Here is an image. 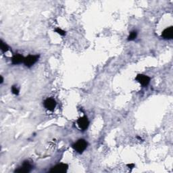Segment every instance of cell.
<instances>
[{
  "label": "cell",
  "mask_w": 173,
  "mask_h": 173,
  "mask_svg": "<svg viewBox=\"0 0 173 173\" xmlns=\"http://www.w3.org/2000/svg\"><path fill=\"white\" fill-rule=\"evenodd\" d=\"M137 35V33L136 31H132V32H130V35H129V37H128V40H129V41H133V40H134V39H136Z\"/></svg>",
  "instance_id": "cell-10"
},
{
  "label": "cell",
  "mask_w": 173,
  "mask_h": 173,
  "mask_svg": "<svg viewBox=\"0 0 173 173\" xmlns=\"http://www.w3.org/2000/svg\"><path fill=\"white\" fill-rule=\"evenodd\" d=\"M12 92L14 95H19V90L17 89L16 86H12Z\"/></svg>",
  "instance_id": "cell-12"
},
{
  "label": "cell",
  "mask_w": 173,
  "mask_h": 173,
  "mask_svg": "<svg viewBox=\"0 0 173 173\" xmlns=\"http://www.w3.org/2000/svg\"><path fill=\"white\" fill-rule=\"evenodd\" d=\"M127 166H128L129 167H133V168L134 167V164H128Z\"/></svg>",
  "instance_id": "cell-14"
},
{
  "label": "cell",
  "mask_w": 173,
  "mask_h": 173,
  "mask_svg": "<svg viewBox=\"0 0 173 173\" xmlns=\"http://www.w3.org/2000/svg\"><path fill=\"white\" fill-rule=\"evenodd\" d=\"M68 166L66 164H59L50 170V172L63 173L67 171Z\"/></svg>",
  "instance_id": "cell-2"
},
{
  "label": "cell",
  "mask_w": 173,
  "mask_h": 173,
  "mask_svg": "<svg viewBox=\"0 0 173 173\" xmlns=\"http://www.w3.org/2000/svg\"><path fill=\"white\" fill-rule=\"evenodd\" d=\"M162 36L165 39H172L173 37V27L170 26L166 29L162 33Z\"/></svg>",
  "instance_id": "cell-8"
},
{
  "label": "cell",
  "mask_w": 173,
  "mask_h": 173,
  "mask_svg": "<svg viewBox=\"0 0 173 173\" xmlns=\"http://www.w3.org/2000/svg\"><path fill=\"white\" fill-rule=\"evenodd\" d=\"M3 81H4V79H3V77L1 76V83H3Z\"/></svg>",
  "instance_id": "cell-15"
},
{
  "label": "cell",
  "mask_w": 173,
  "mask_h": 173,
  "mask_svg": "<svg viewBox=\"0 0 173 173\" xmlns=\"http://www.w3.org/2000/svg\"><path fill=\"white\" fill-rule=\"evenodd\" d=\"M87 147V143L85 139H79L77 142L72 145V147L74 148L75 151H77L78 153L81 154L85 150Z\"/></svg>",
  "instance_id": "cell-1"
},
{
  "label": "cell",
  "mask_w": 173,
  "mask_h": 173,
  "mask_svg": "<svg viewBox=\"0 0 173 173\" xmlns=\"http://www.w3.org/2000/svg\"><path fill=\"white\" fill-rule=\"evenodd\" d=\"M136 80L139 81L143 86H147L150 82V78L144 74H138L136 77Z\"/></svg>",
  "instance_id": "cell-6"
},
{
  "label": "cell",
  "mask_w": 173,
  "mask_h": 173,
  "mask_svg": "<svg viewBox=\"0 0 173 173\" xmlns=\"http://www.w3.org/2000/svg\"><path fill=\"white\" fill-rule=\"evenodd\" d=\"M45 108L50 111H53L56 106V102L52 98H47L44 102Z\"/></svg>",
  "instance_id": "cell-7"
},
{
  "label": "cell",
  "mask_w": 173,
  "mask_h": 173,
  "mask_svg": "<svg viewBox=\"0 0 173 173\" xmlns=\"http://www.w3.org/2000/svg\"><path fill=\"white\" fill-rule=\"evenodd\" d=\"M77 124L79 128L82 130H86L88 126H89V122L88 118L86 116H83L80 118L79 119L77 120Z\"/></svg>",
  "instance_id": "cell-5"
},
{
  "label": "cell",
  "mask_w": 173,
  "mask_h": 173,
  "mask_svg": "<svg viewBox=\"0 0 173 173\" xmlns=\"http://www.w3.org/2000/svg\"><path fill=\"white\" fill-rule=\"evenodd\" d=\"M32 169V165L29 162H25L22 166L15 171V172L19 173H27L29 172Z\"/></svg>",
  "instance_id": "cell-4"
},
{
  "label": "cell",
  "mask_w": 173,
  "mask_h": 173,
  "mask_svg": "<svg viewBox=\"0 0 173 173\" xmlns=\"http://www.w3.org/2000/svg\"><path fill=\"white\" fill-rule=\"evenodd\" d=\"M55 31H56V33H58V34H59V35H62V36L65 35V34H66L65 31H63V30H62L61 29H60V28H57V29H56L55 30Z\"/></svg>",
  "instance_id": "cell-13"
},
{
  "label": "cell",
  "mask_w": 173,
  "mask_h": 173,
  "mask_svg": "<svg viewBox=\"0 0 173 173\" xmlns=\"http://www.w3.org/2000/svg\"><path fill=\"white\" fill-rule=\"evenodd\" d=\"M24 60H25V57H24L22 55L20 54H15V55L12 57V62L13 64H19L22 62H24Z\"/></svg>",
  "instance_id": "cell-9"
},
{
  "label": "cell",
  "mask_w": 173,
  "mask_h": 173,
  "mask_svg": "<svg viewBox=\"0 0 173 173\" xmlns=\"http://www.w3.org/2000/svg\"><path fill=\"white\" fill-rule=\"evenodd\" d=\"M39 56H32L30 55L29 56L26 57L25 60H24V64L27 67H31L33 65H34L37 62Z\"/></svg>",
  "instance_id": "cell-3"
},
{
  "label": "cell",
  "mask_w": 173,
  "mask_h": 173,
  "mask_svg": "<svg viewBox=\"0 0 173 173\" xmlns=\"http://www.w3.org/2000/svg\"><path fill=\"white\" fill-rule=\"evenodd\" d=\"M0 46H1V50L3 51V52H5L7 51L9 49V47L8 45L5 44V43L3 42V41H1V43H0Z\"/></svg>",
  "instance_id": "cell-11"
}]
</instances>
